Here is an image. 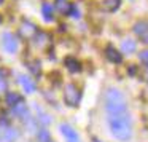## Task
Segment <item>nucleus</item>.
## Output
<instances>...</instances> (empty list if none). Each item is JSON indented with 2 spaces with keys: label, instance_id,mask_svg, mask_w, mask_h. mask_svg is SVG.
Segmentation results:
<instances>
[{
  "label": "nucleus",
  "instance_id": "1",
  "mask_svg": "<svg viewBox=\"0 0 148 142\" xmlns=\"http://www.w3.org/2000/svg\"><path fill=\"white\" fill-rule=\"evenodd\" d=\"M108 120V126L112 134L115 136L118 141L127 142L132 136V120L129 112L124 113H116V115H107Z\"/></svg>",
  "mask_w": 148,
  "mask_h": 142
},
{
  "label": "nucleus",
  "instance_id": "8",
  "mask_svg": "<svg viewBox=\"0 0 148 142\" xmlns=\"http://www.w3.org/2000/svg\"><path fill=\"white\" fill-rule=\"evenodd\" d=\"M105 56H107V59H108L110 62H113V64H119V62L123 61V54H121V51L115 50L113 46H108V48L105 50Z\"/></svg>",
  "mask_w": 148,
  "mask_h": 142
},
{
  "label": "nucleus",
  "instance_id": "2",
  "mask_svg": "<svg viewBox=\"0 0 148 142\" xmlns=\"http://www.w3.org/2000/svg\"><path fill=\"white\" fill-rule=\"evenodd\" d=\"M105 110H107V115H116V113L127 112L126 97L119 90L110 88L105 93Z\"/></svg>",
  "mask_w": 148,
  "mask_h": 142
},
{
  "label": "nucleus",
  "instance_id": "14",
  "mask_svg": "<svg viewBox=\"0 0 148 142\" xmlns=\"http://www.w3.org/2000/svg\"><path fill=\"white\" fill-rule=\"evenodd\" d=\"M42 13H43V19L45 21H53V5L45 2L42 5Z\"/></svg>",
  "mask_w": 148,
  "mask_h": 142
},
{
  "label": "nucleus",
  "instance_id": "6",
  "mask_svg": "<svg viewBox=\"0 0 148 142\" xmlns=\"http://www.w3.org/2000/svg\"><path fill=\"white\" fill-rule=\"evenodd\" d=\"M19 136V132L10 126H2L0 128V142H13Z\"/></svg>",
  "mask_w": 148,
  "mask_h": 142
},
{
  "label": "nucleus",
  "instance_id": "15",
  "mask_svg": "<svg viewBox=\"0 0 148 142\" xmlns=\"http://www.w3.org/2000/svg\"><path fill=\"white\" fill-rule=\"evenodd\" d=\"M19 101H23V97H21L19 94H16V93H7V96H5V102H7L10 107L16 105Z\"/></svg>",
  "mask_w": 148,
  "mask_h": 142
},
{
  "label": "nucleus",
  "instance_id": "16",
  "mask_svg": "<svg viewBox=\"0 0 148 142\" xmlns=\"http://www.w3.org/2000/svg\"><path fill=\"white\" fill-rule=\"evenodd\" d=\"M65 67H67L70 72H78L81 69V65H80V62H78L77 59L67 58V59H65Z\"/></svg>",
  "mask_w": 148,
  "mask_h": 142
},
{
  "label": "nucleus",
  "instance_id": "18",
  "mask_svg": "<svg viewBox=\"0 0 148 142\" xmlns=\"http://www.w3.org/2000/svg\"><path fill=\"white\" fill-rule=\"evenodd\" d=\"M35 109H37V112H38V115H37V118L40 120V123H42V125H49V123H51V118H49V116L46 115V113L43 112V110L40 109L38 105H35Z\"/></svg>",
  "mask_w": 148,
  "mask_h": 142
},
{
  "label": "nucleus",
  "instance_id": "5",
  "mask_svg": "<svg viewBox=\"0 0 148 142\" xmlns=\"http://www.w3.org/2000/svg\"><path fill=\"white\" fill-rule=\"evenodd\" d=\"M37 34V26L30 21H23V24L19 26V37L23 39H32Z\"/></svg>",
  "mask_w": 148,
  "mask_h": 142
},
{
  "label": "nucleus",
  "instance_id": "9",
  "mask_svg": "<svg viewBox=\"0 0 148 142\" xmlns=\"http://www.w3.org/2000/svg\"><path fill=\"white\" fill-rule=\"evenodd\" d=\"M13 115L18 116V118H21V120H24L27 115H29V109H27V105H26L24 101H19L16 105H13Z\"/></svg>",
  "mask_w": 148,
  "mask_h": 142
},
{
  "label": "nucleus",
  "instance_id": "23",
  "mask_svg": "<svg viewBox=\"0 0 148 142\" xmlns=\"http://www.w3.org/2000/svg\"><path fill=\"white\" fill-rule=\"evenodd\" d=\"M70 14L73 18H80V10H78V8L73 5V7H72V10H70Z\"/></svg>",
  "mask_w": 148,
  "mask_h": 142
},
{
  "label": "nucleus",
  "instance_id": "21",
  "mask_svg": "<svg viewBox=\"0 0 148 142\" xmlns=\"http://www.w3.org/2000/svg\"><path fill=\"white\" fill-rule=\"evenodd\" d=\"M29 69H30V72H32V74H35V75L40 74V64H38V62H30Z\"/></svg>",
  "mask_w": 148,
  "mask_h": 142
},
{
  "label": "nucleus",
  "instance_id": "3",
  "mask_svg": "<svg viewBox=\"0 0 148 142\" xmlns=\"http://www.w3.org/2000/svg\"><path fill=\"white\" fill-rule=\"evenodd\" d=\"M64 101L67 105L70 107H77L81 101V91L77 88V85L73 83H69L65 85V90H64Z\"/></svg>",
  "mask_w": 148,
  "mask_h": 142
},
{
  "label": "nucleus",
  "instance_id": "17",
  "mask_svg": "<svg viewBox=\"0 0 148 142\" xmlns=\"http://www.w3.org/2000/svg\"><path fill=\"white\" fill-rule=\"evenodd\" d=\"M134 32L137 34V35L143 37L145 34H148V24L147 23H137L134 26Z\"/></svg>",
  "mask_w": 148,
  "mask_h": 142
},
{
  "label": "nucleus",
  "instance_id": "19",
  "mask_svg": "<svg viewBox=\"0 0 148 142\" xmlns=\"http://www.w3.org/2000/svg\"><path fill=\"white\" fill-rule=\"evenodd\" d=\"M38 141L40 142H49V132H48V129H45V128H42L38 131Z\"/></svg>",
  "mask_w": 148,
  "mask_h": 142
},
{
  "label": "nucleus",
  "instance_id": "4",
  "mask_svg": "<svg viewBox=\"0 0 148 142\" xmlns=\"http://www.w3.org/2000/svg\"><path fill=\"white\" fill-rule=\"evenodd\" d=\"M2 46H3V50L7 53L14 54V53L18 51V40H16V37H14L13 34H10V32H5L3 35H2Z\"/></svg>",
  "mask_w": 148,
  "mask_h": 142
},
{
  "label": "nucleus",
  "instance_id": "20",
  "mask_svg": "<svg viewBox=\"0 0 148 142\" xmlns=\"http://www.w3.org/2000/svg\"><path fill=\"white\" fill-rule=\"evenodd\" d=\"M48 42V34H38V35H37V45L38 46H43L45 45V43Z\"/></svg>",
  "mask_w": 148,
  "mask_h": 142
},
{
  "label": "nucleus",
  "instance_id": "12",
  "mask_svg": "<svg viewBox=\"0 0 148 142\" xmlns=\"http://www.w3.org/2000/svg\"><path fill=\"white\" fill-rule=\"evenodd\" d=\"M135 48H137V45H135V42L132 39H126V40H123V42H121V51L126 53V54L134 53Z\"/></svg>",
  "mask_w": 148,
  "mask_h": 142
},
{
  "label": "nucleus",
  "instance_id": "24",
  "mask_svg": "<svg viewBox=\"0 0 148 142\" xmlns=\"http://www.w3.org/2000/svg\"><path fill=\"white\" fill-rule=\"evenodd\" d=\"M0 78H5V72L2 70V69H0Z\"/></svg>",
  "mask_w": 148,
  "mask_h": 142
},
{
  "label": "nucleus",
  "instance_id": "10",
  "mask_svg": "<svg viewBox=\"0 0 148 142\" xmlns=\"http://www.w3.org/2000/svg\"><path fill=\"white\" fill-rule=\"evenodd\" d=\"M19 83H21V86H23V90L26 91L27 94H32L34 91H35V83H34L32 80H30L27 75H19Z\"/></svg>",
  "mask_w": 148,
  "mask_h": 142
},
{
  "label": "nucleus",
  "instance_id": "11",
  "mask_svg": "<svg viewBox=\"0 0 148 142\" xmlns=\"http://www.w3.org/2000/svg\"><path fill=\"white\" fill-rule=\"evenodd\" d=\"M72 7H73V5H70L67 0H58V2H56V10L61 14H70Z\"/></svg>",
  "mask_w": 148,
  "mask_h": 142
},
{
  "label": "nucleus",
  "instance_id": "13",
  "mask_svg": "<svg viewBox=\"0 0 148 142\" xmlns=\"http://www.w3.org/2000/svg\"><path fill=\"white\" fill-rule=\"evenodd\" d=\"M121 5V0H102V7L107 11H116Z\"/></svg>",
  "mask_w": 148,
  "mask_h": 142
},
{
  "label": "nucleus",
  "instance_id": "25",
  "mask_svg": "<svg viewBox=\"0 0 148 142\" xmlns=\"http://www.w3.org/2000/svg\"><path fill=\"white\" fill-rule=\"evenodd\" d=\"M2 2H3V0H0V3H2Z\"/></svg>",
  "mask_w": 148,
  "mask_h": 142
},
{
  "label": "nucleus",
  "instance_id": "7",
  "mask_svg": "<svg viewBox=\"0 0 148 142\" xmlns=\"http://www.w3.org/2000/svg\"><path fill=\"white\" fill-rule=\"evenodd\" d=\"M61 132H62V136L65 137V141H67V142H80V136L77 134V131H75L70 125L62 123V125H61Z\"/></svg>",
  "mask_w": 148,
  "mask_h": 142
},
{
  "label": "nucleus",
  "instance_id": "22",
  "mask_svg": "<svg viewBox=\"0 0 148 142\" xmlns=\"http://www.w3.org/2000/svg\"><path fill=\"white\" fill-rule=\"evenodd\" d=\"M140 61L145 62V64L148 65V50H147V51H142L140 53Z\"/></svg>",
  "mask_w": 148,
  "mask_h": 142
}]
</instances>
